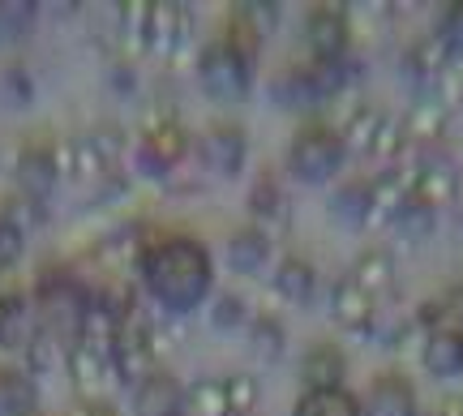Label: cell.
Instances as JSON below:
<instances>
[{
	"label": "cell",
	"mask_w": 463,
	"mask_h": 416,
	"mask_svg": "<svg viewBox=\"0 0 463 416\" xmlns=\"http://www.w3.org/2000/svg\"><path fill=\"white\" fill-rule=\"evenodd\" d=\"M275 288H279L283 300H292V305H309V297H314V288H317V275H314V267H309L305 258L288 253V258L279 262V270H275Z\"/></svg>",
	"instance_id": "obj_22"
},
{
	"label": "cell",
	"mask_w": 463,
	"mask_h": 416,
	"mask_svg": "<svg viewBox=\"0 0 463 416\" xmlns=\"http://www.w3.org/2000/svg\"><path fill=\"white\" fill-rule=\"evenodd\" d=\"M56 181H61V172H56V150L26 147L17 155V189H22V198L43 202L52 189H56Z\"/></svg>",
	"instance_id": "obj_9"
},
{
	"label": "cell",
	"mask_w": 463,
	"mask_h": 416,
	"mask_svg": "<svg viewBox=\"0 0 463 416\" xmlns=\"http://www.w3.org/2000/svg\"><path fill=\"white\" fill-rule=\"evenodd\" d=\"M347 279L356 283L361 292H369V297H378V292H386L391 283H395V258L386 250H364L356 262H352V275Z\"/></svg>",
	"instance_id": "obj_20"
},
{
	"label": "cell",
	"mask_w": 463,
	"mask_h": 416,
	"mask_svg": "<svg viewBox=\"0 0 463 416\" xmlns=\"http://www.w3.org/2000/svg\"><path fill=\"white\" fill-rule=\"evenodd\" d=\"M420 356L433 378H455L463 369V331H430Z\"/></svg>",
	"instance_id": "obj_17"
},
{
	"label": "cell",
	"mask_w": 463,
	"mask_h": 416,
	"mask_svg": "<svg viewBox=\"0 0 463 416\" xmlns=\"http://www.w3.org/2000/svg\"><path fill=\"white\" fill-rule=\"evenodd\" d=\"M245 134L236 129V125H215V129H206L198 142V155L202 164L211 167L215 176H241V167H245Z\"/></svg>",
	"instance_id": "obj_7"
},
{
	"label": "cell",
	"mask_w": 463,
	"mask_h": 416,
	"mask_svg": "<svg viewBox=\"0 0 463 416\" xmlns=\"http://www.w3.org/2000/svg\"><path fill=\"white\" fill-rule=\"evenodd\" d=\"M184 400H189L194 416H232L228 412V395H223V383H215V378H206V383H198L194 391H184Z\"/></svg>",
	"instance_id": "obj_30"
},
{
	"label": "cell",
	"mask_w": 463,
	"mask_h": 416,
	"mask_svg": "<svg viewBox=\"0 0 463 416\" xmlns=\"http://www.w3.org/2000/svg\"><path fill=\"white\" fill-rule=\"evenodd\" d=\"M249 344H253V352H258L262 361H279L283 348H288L283 322H279V317H270V314L253 317V322H249Z\"/></svg>",
	"instance_id": "obj_26"
},
{
	"label": "cell",
	"mask_w": 463,
	"mask_h": 416,
	"mask_svg": "<svg viewBox=\"0 0 463 416\" xmlns=\"http://www.w3.org/2000/svg\"><path fill=\"white\" fill-rule=\"evenodd\" d=\"M69 356V378H73V386L82 391L90 403H99L103 386L116 383V369L112 361H103V356H95L90 348H82V344H73V348L65 352Z\"/></svg>",
	"instance_id": "obj_12"
},
{
	"label": "cell",
	"mask_w": 463,
	"mask_h": 416,
	"mask_svg": "<svg viewBox=\"0 0 463 416\" xmlns=\"http://www.w3.org/2000/svg\"><path fill=\"white\" fill-rule=\"evenodd\" d=\"M292 416H364V408L352 391L331 386V391H305L297 408H292Z\"/></svg>",
	"instance_id": "obj_19"
},
{
	"label": "cell",
	"mask_w": 463,
	"mask_h": 416,
	"mask_svg": "<svg viewBox=\"0 0 463 416\" xmlns=\"http://www.w3.org/2000/svg\"><path fill=\"white\" fill-rule=\"evenodd\" d=\"M198 82H202V90L219 103L249 99V90H253V56H249V48L236 43L232 34L206 43L198 56Z\"/></svg>",
	"instance_id": "obj_2"
},
{
	"label": "cell",
	"mask_w": 463,
	"mask_h": 416,
	"mask_svg": "<svg viewBox=\"0 0 463 416\" xmlns=\"http://www.w3.org/2000/svg\"><path fill=\"white\" fill-rule=\"evenodd\" d=\"M347 150L339 142V129L331 125H309L292 137V150H288V167L300 184H326L344 167Z\"/></svg>",
	"instance_id": "obj_3"
},
{
	"label": "cell",
	"mask_w": 463,
	"mask_h": 416,
	"mask_svg": "<svg viewBox=\"0 0 463 416\" xmlns=\"http://www.w3.org/2000/svg\"><path fill=\"white\" fill-rule=\"evenodd\" d=\"M403 147V125H395L391 117H382V129L373 137V155H399Z\"/></svg>",
	"instance_id": "obj_33"
},
{
	"label": "cell",
	"mask_w": 463,
	"mask_h": 416,
	"mask_svg": "<svg viewBox=\"0 0 463 416\" xmlns=\"http://www.w3.org/2000/svg\"><path fill=\"white\" fill-rule=\"evenodd\" d=\"M34 383L17 369H0V416H31L34 412Z\"/></svg>",
	"instance_id": "obj_24"
},
{
	"label": "cell",
	"mask_w": 463,
	"mask_h": 416,
	"mask_svg": "<svg viewBox=\"0 0 463 416\" xmlns=\"http://www.w3.org/2000/svg\"><path fill=\"white\" fill-rule=\"evenodd\" d=\"M184 408V386L167 373L155 369L133 386V416H181Z\"/></svg>",
	"instance_id": "obj_8"
},
{
	"label": "cell",
	"mask_w": 463,
	"mask_h": 416,
	"mask_svg": "<svg viewBox=\"0 0 463 416\" xmlns=\"http://www.w3.org/2000/svg\"><path fill=\"white\" fill-rule=\"evenodd\" d=\"M184 150H189L184 129L181 125H172V120H164V125H155V129L142 137V147H137V164H142L146 176H167V172L184 159Z\"/></svg>",
	"instance_id": "obj_6"
},
{
	"label": "cell",
	"mask_w": 463,
	"mask_h": 416,
	"mask_svg": "<svg viewBox=\"0 0 463 416\" xmlns=\"http://www.w3.org/2000/svg\"><path fill=\"white\" fill-rule=\"evenodd\" d=\"M245 322H249L245 297H236V292H223V297L211 305V326H215V331H236V326H245Z\"/></svg>",
	"instance_id": "obj_31"
},
{
	"label": "cell",
	"mask_w": 463,
	"mask_h": 416,
	"mask_svg": "<svg viewBox=\"0 0 463 416\" xmlns=\"http://www.w3.org/2000/svg\"><path fill=\"white\" fill-rule=\"evenodd\" d=\"M86 305H90V297H86L78 283H69V279L43 283V292H39V314H34V317H39V331L52 335V339L69 352L73 344H78Z\"/></svg>",
	"instance_id": "obj_4"
},
{
	"label": "cell",
	"mask_w": 463,
	"mask_h": 416,
	"mask_svg": "<svg viewBox=\"0 0 463 416\" xmlns=\"http://www.w3.org/2000/svg\"><path fill=\"white\" fill-rule=\"evenodd\" d=\"M433 215H438V211H433L430 202L408 198L403 206H399V215H395V232L408 236V241H420V236L433 232Z\"/></svg>",
	"instance_id": "obj_28"
},
{
	"label": "cell",
	"mask_w": 463,
	"mask_h": 416,
	"mask_svg": "<svg viewBox=\"0 0 463 416\" xmlns=\"http://www.w3.org/2000/svg\"><path fill=\"white\" fill-rule=\"evenodd\" d=\"M412 198L430 202L433 211L442 206V202L455 198V167L447 164V159H425V164L416 167V181H412Z\"/></svg>",
	"instance_id": "obj_18"
},
{
	"label": "cell",
	"mask_w": 463,
	"mask_h": 416,
	"mask_svg": "<svg viewBox=\"0 0 463 416\" xmlns=\"http://www.w3.org/2000/svg\"><path fill=\"white\" fill-rule=\"evenodd\" d=\"M142 283L146 292L167 314H194L211 283H215V267H211V253L202 241L194 236H164L142 250Z\"/></svg>",
	"instance_id": "obj_1"
},
{
	"label": "cell",
	"mask_w": 463,
	"mask_h": 416,
	"mask_svg": "<svg viewBox=\"0 0 463 416\" xmlns=\"http://www.w3.org/2000/svg\"><path fill=\"white\" fill-rule=\"evenodd\" d=\"M344 373H347L344 352L331 348V344L309 348L305 352V361H300V383H305V391H331V386H344Z\"/></svg>",
	"instance_id": "obj_14"
},
{
	"label": "cell",
	"mask_w": 463,
	"mask_h": 416,
	"mask_svg": "<svg viewBox=\"0 0 463 416\" xmlns=\"http://www.w3.org/2000/svg\"><path fill=\"white\" fill-rule=\"evenodd\" d=\"M249 211H253V219H258V228L266 236L288 232V198H283V189L275 184V176H262V181L253 184Z\"/></svg>",
	"instance_id": "obj_15"
},
{
	"label": "cell",
	"mask_w": 463,
	"mask_h": 416,
	"mask_svg": "<svg viewBox=\"0 0 463 416\" xmlns=\"http://www.w3.org/2000/svg\"><path fill=\"white\" fill-rule=\"evenodd\" d=\"M184 34H189V14L181 5H150V34H146V52L155 56H176L184 48Z\"/></svg>",
	"instance_id": "obj_11"
},
{
	"label": "cell",
	"mask_w": 463,
	"mask_h": 416,
	"mask_svg": "<svg viewBox=\"0 0 463 416\" xmlns=\"http://www.w3.org/2000/svg\"><path fill=\"white\" fill-rule=\"evenodd\" d=\"M266 262H270V236L258 228V223H249L241 232H232L228 241V267L236 275H262Z\"/></svg>",
	"instance_id": "obj_13"
},
{
	"label": "cell",
	"mask_w": 463,
	"mask_h": 416,
	"mask_svg": "<svg viewBox=\"0 0 463 416\" xmlns=\"http://www.w3.org/2000/svg\"><path fill=\"white\" fill-rule=\"evenodd\" d=\"M22 253H26V232H22L9 215H0V270L17 267Z\"/></svg>",
	"instance_id": "obj_32"
},
{
	"label": "cell",
	"mask_w": 463,
	"mask_h": 416,
	"mask_svg": "<svg viewBox=\"0 0 463 416\" xmlns=\"http://www.w3.org/2000/svg\"><path fill=\"white\" fill-rule=\"evenodd\" d=\"M331 219L339 228H364L369 223V181H347L331 194Z\"/></svg>",
	"instance_id": "obj_21"
},
{
	"label": "cell",
	"mask_w": 463,
	"mask_h": 416,
	"mask_svg": "<svg viewBox=\"0 0 463 416\" xmlns=\"http://www.w3.org/2000/svg\"><path fill=\"white\" fill-rule=\"evenodd\" d=\"M378 129H382L378 108H356V112L344 120L339 142H344V150H352V155H373V137H378Z\"/></svg>",
	"instance_id": "obj_23"
},
{
	"label": "cell",
	"mask_w": 463,
	"mask_h": 416,
	"mask_svg": "<svg viewBox=\"0 0 463 416\" xmlns=\"http://www.w3.org/2000/svg\"><path fill=\"white\" fill-rule=\"evenodd\" d=\"M369 412L373 416H412V386L403 378H378L373 395H369Z\"/></svg>",
	"instance_id": "obj_25"
},
{
	"label": "cell",
	"mask_w": 463,
	"mask_h": 416,
	"mask_svg": "<svg viewBox=\"0 0 463 416\" xmlns=\"http://www.w3.org/2000/svg\"><path fill=\"white\" fill-rule=\"evenodd\" d=\"M34 331H39V317H34L31 300L22 292L0 297V348L5 352H26L31 348Z\"/></svg>",
	"instance_id": "obj_10"
},
{
	"label": "cell",
	"mask_w": 463,
	"mask_h": 416,
	"mask_svg": "<svg viewBox=\"0 0 463 416\" xmlns=\"http://www.w3.org/2000/svg\"><path fill=\"white\" fill-rule=\"evenodd\" d=\"M305 43L314 48L317 65H331V61H344L347 52V14L335 9V5H317L305 17Z\"/></svg>",
	"instance_id": "obj_5"
},
{
	"label": "cell",
	"mask_w": 463,
	"mask_h": 416,
	"mask_svg": "<svg viewBox=\"0 0 463 416\" xmlns=\"http://www.w3.org/2000/svg\"><path fill=\"white\" fill-rule=\"evenodd\" d=\"M120 34H125V48L129 52H146V34H150V5L133 0L120 9Z\"/></svg>",
	"instance_id": "obj_29"
},
{
	"label": "cell",
	"mask_w": 463,
	"mask_h": 416,
	"mask_svg": "<svg viewBox=\"0 0 463 416\" xmlns=\"http://www.w3.org/2000/svg\"><path fill=\"white\" fill-rule=\"evenodd\" d=\"M331 314L339 326H347V331H364V326L373 322V297L361 292L352 279H339L331 292Z\"/></svg>",
	"instance_id": "obj_16"
},
{
	"label": "cell",
	"mask_w": 463,
	"mask_h": 416,
	"mask_svg": "<svg viewBox=\"0 0 463 416\" xmlns=\"http://www.w3.org/2000/svg\"><path fill=\"white\" fill-rule=\"evenodd\" d=\"M223 395H228L232 416H253V408L262 400V386H258L253 373H228V378H223Z\"/></svg>",
	"instance_id": "obj_27"
}]
</instances>
